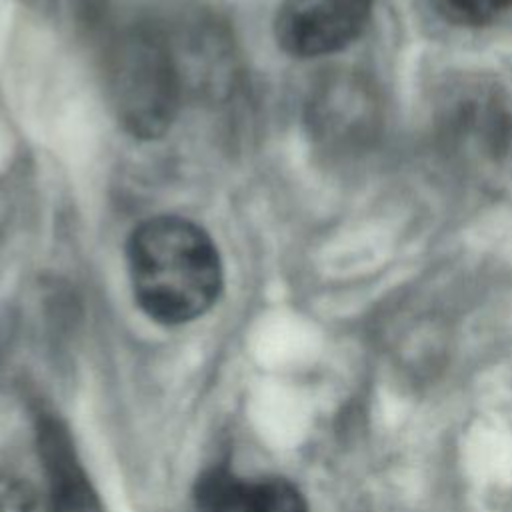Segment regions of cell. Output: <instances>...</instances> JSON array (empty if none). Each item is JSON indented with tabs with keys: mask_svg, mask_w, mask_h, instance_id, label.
Segmentation results:
<instances>
[{
	"mask_svg": "<svg viewBox=\"0 0 512 512\" xmlns=\"http://www.w3.org/2000/svg\"><path fill=\"white\" fill-rule=\"evenodd\" d=\"M434 8L460 26H482L496 20L512 6V0H432Z\"/></svg>",
	"mask_w": 512,
	"mask_h": 512,
	"instance_id": "7",
	"label": "cell"
},
{
	"mask_svg": "<svg viewBox=\"0 0 512 512\" xmlns=\"http://www.w3.org/2000/svg\"><path fill=\"white\" fill-rule=\"evenodd\" d=\"M110 96L122 124L136 136L166 132L180 104V70L170 44L148 30L122 38L110 58Z\"/></svg>",
	"mask_w": 512,
	"mask_h": 512,
	"instance_id": "2",
	"label": "cell"
},
{
	"mask_svg": "<svg viewBox=\"0 0 512 512\" xmlns=\"http://www.w3.org/2000/svg\"><path fill=\"white\" fill-rule=\"evenodd\" d=\"M138 306L160 324H186L218 300L224 270L218 246L192 220L162 214L144 220L126 246Z\"/></svg>",
	"mask_w": 512,
	"mask_h": 512,
	"instance_id": "1",
	"label": "cell"
},
{
	"mask_svg": "<svg viewBox=\"0 0 512 512\" xmlns=\"http://www.w3.org/2000/svg\"><path fill=\"white\" fill-rule=\"evenodd\" d=\"M374 0H282L274 34L280 48L296 58L342 50L366 26Z\"/></svg>",
	"mask_w": 512,
	"mask_h": 512,
	"instance_id": "3",
	"label": "cell"
},
{
	"mask_svg": "<svg viewBox=\"0 0 512 512\" xmlns=\"http://www.w3.org/2000/svg\"><path fill=\"white\" fill-rule=\"evenodd\" d=\"M202 512H308L302 494L282 478H236L210 472L200 480Z\"/></svg>",
	"mask_w": 512,
	"mask_h": 512,
	"instance_id": "5",
	"label": "cell"
},
{
	"mask_svg": "<svg viewBox=\"0 0 512 512\" xmlns=\"http://www.w3.org/2000/svg\"><path fill=\"white\" fill-rule=\"evenodd\" d=\"M0 512H62L38 454L0 462Z\"/></svg>",
	"mask_w": 512,
	"mask_h": 512,
	"instance_id": "6",
	"label": "cell"
},
{
	"mask_svg": "<svg viewBox=\"0 0 512 512\" xmlns=\"http://www.w3.org/2000/svg\"><path fill=\"white\" fill-rule=\"evenodd\" d=\"M36 454L62 512H102L68 430L50 414L36 420Z\"/></svg>",
	"mask_w": 512,
	"mask_h": 512,
	"instance_id": "4",
	"label": "cell"
}]
</instances>
